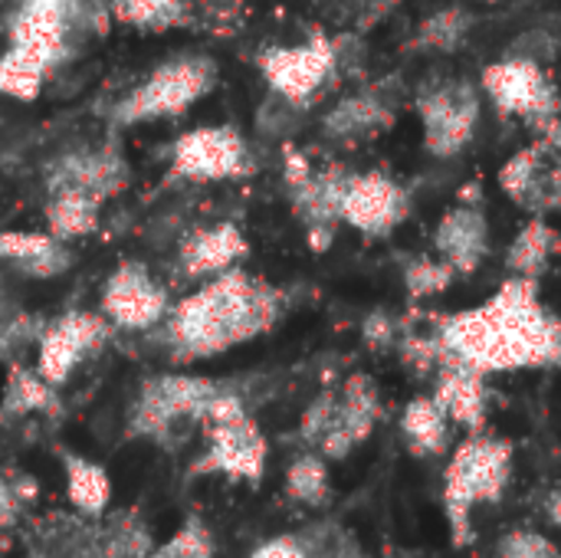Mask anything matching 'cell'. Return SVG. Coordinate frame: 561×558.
Segmentation results:
<instances>
[{
    "mask_svg": "<svg viewBox=\"0 0 561 558\" xmlns=\"http://www.w3.org/2000/svg\"><path fill=\"white\" fill-rule=\"evenodd\" d=\"M108 339V322L95 312H66L59 316L39 339V362L36 372L56 388L62 385L72 368L102 342Z\"/></svg>",
    "mask_w": 561,
    "mask_h": 558,
    "instance_id": "14",
    "label": "cell"
},
{
    "mask_svg": "<svg viewBox=\"0 0 561 558\" xmlns=\"http://www.w3.org/2000/svg\"><path fill=\"white\" fill-rule=\"evenodd\" d=\"M411 214V194L381 171L348 174L342 194V220L368 237L391 234Z\"/></svg>",
    "mask_w": 561,
    "mask_h": 558,
    "instance_id": "13",
    "label": "cell"
},
{
    "mask_svg": "<svg viewBox=\"0 0 561 558\" xmlns=\"http://www.w3.org/2000/svg\"><path fill=\"white\" fill-rule=\"evenodd\" d=\"M260 69L266 76V82L293 105L309 102L322 86H329V79L339 69V49L325 33H312L306 43L299 46H279V49H266L260 56Z\"/></svg>",
    "mask_w": 561,
    "mask_h": 558,
    "instance_id": "9",
    "label": "cell"
},
{
    "mask_svg": "<svg viewBox=\"0 0 561 558\" xmlns=\"http://www.w3.org/2000/svg\"><path fill=\"white\" fill-rule=\"evenodd\" d=\"M457 270L444 260H434V257H414L408 260L404 266V283H408V293L424 299V296H437L444 293L450 283H454Z\"/></svg>",
    "mask_w": 561,
    "mask_h": 558,
    "instance_id": "36",
    "label": "cell"
},
{
    "mask_svg": "<svg viewBox=\"0 0 561 558\" xmlns=\"http://www.w3.org/2000/svg\"><path fill=\"white\" fill-rule=\"evenodd\" d=\"M513 480V444L490 434H470L444 467V513L450 543L467 549L477 536L473 510L500 503Z\"/></svg>",
    "mask_w": 561,
    "mask_h": 558,
    "instance_id": "3",
    "label": "cell"
},
{
    "mask_svg": "<svg viewBox=\"0 0 561 558\" xmlns=\"http://www.w3.org/2000/svg\"><path fill=\"white\" fill-rule=\"evenodd\" d=\"M417 112L427 151L437 158H454L470 145L477 132L480 92L467 79H437L421 89Z\"/></svg>",
    "mask_w": 561,
    "mask_h": 558,
    "instance_id": "8",
    "label": "cell"
},
{
    "mask_svg": "<svg viewBox=\"0 0 561 558\" xmlns=\"http://www.w3.org/2000/svg\"><path fill=\"white\" fill-rule=\"evenodd\" d=\"M0 260L20 263L30 276H56L66 270L69 253L62 250V240L53 234H0Z\"/></svg>",
    "mask_w": 561,
    "mask_h": 558,
    "instance_id": "24",
    "label": "cell"
},
{
    "mask_svg": "<svg viewBox=\"0 0 561 558\" xmlns=\"http://www.w3.org/2000/svg\"><path fill=\"white\" fill-rule=\"evenodd\" d=\"M542 135H546V138H549V141H552V145L561 151V115L552 122V125H549V128H546V132H542Z\"/></svg>",
    "mask_w": 561,
    "mask_h": 558,
    "instance_id": "43",
    "label": "cell"
},
{
    "mask_svg": "<svg viewBox=\"0 0 561 558\" xmlns=\"http://www.w3.org/2000/svg\"><path fill=\"white\" fill-rule=\"evenodd\" d=\"M299 536H302V543H306L312 558H365L358 539L339 523H319V526H312V529H306Z\"/></svg>",
    "mask_w": 561,
    "mask_h": 558,
    "instance_id": "35",
    "label": "cell"
},
{
    "mask_svg": "<svg viewBox=\"0 0 561 558\" xmlns=\"http://www.w3.org/2000/svg\"><path fill=\"white\" fill-rule=\"evenodd\" d=\"M56 408V395L53 385L30 368H10L7 375V388H3V401L0 411L3 418H23L33 411H53Z\"/></svg>",
    "mask_w": 561,
    "mask_h": 558,
    "instance_id": "29",
    "label": "cell"
},
{
    "mask_svg": "<svg viewBox=\"0 0 561 558\" xmlns=\"http://www.w3.org/2000/svg\"><path fill=\"white\" fill-rule=\"evenodd\" d=\"M227 385L197 378V375H158L148 378L138 391V401L128 418L131 437H154L161 441L178 421H204L210 401Z\"/></svg>",
    "mask_w": 561,
    "mask_h": 558,
    "instance_id": "6",
    "label": "cell"
},
{
    "mask_svg": "<svg viewBox=\"0 0 561 558\" xmlns=\"http://www.w3.org/2000/svg\"><path fill=\"white\" fill-rule=\"evenodd\" d=\"M431 322L447 349V362L470 365L483 375L556 365L561 322L539 303L536 280L516 276L486 306L434 316Z\"/></svg>",
    "mask_w": 561,
    "mask_h": 558,
    "instance_id": "1",
    "label": "cell"
},
{
    "mask_svg": "<svg viewBox=\"0 0 561 558\" xmlns=\"http://www.w3.org/2000/svg\"><path fill=\"white\" fill-rule=\"evenodd\" d=\"M158 553L164 558H214L217 543H214L210 526L194 513L181 523V529L164 546H158Z\"/></svg>",
    "mask_w": 561,
    "mask_h": 558,
    "instance_id": "34",
    "label": "cell"
},
{
    "mask_svg": "<svg viewBox=\"0 0 561 558\" xmlns=\"http://www.w3.org/2000/svg\"><path fill=\"white\" fill-rule=\"evenodd\" d=\"M62 470H66V497L69 503L89 516L99 520L108 510L112 500V480L105 474V467L79 457V454H62Z\"/></svg>",
    "mask_w": 561,
    "mask_h": 558,
    "instance_id": "25",
    "label": "cell"
},
{
    "mask_svg": "<svg viewBox=\"0 0 561 558\" xmlns=\"http://www.w3.org/2000/svg\"><path fill=\"white\" fill-rule=\"evenodd\" d=\"M10 46L33 53L53 69L69 53V23L59 13L20 3V10L10 20Z\"/></svg>",
    "mask_w": 561,
    "mask_h": 558,
    "instance_id": "20",
    "label": "cell"
},
{
    "mask_svg": "<svg viewBox=\"0 0 561 558\" xmlns=\"http://www.w3.org/2000/svg\"><path fill=\"white\" fill-rule=\"evenodd\" d=\"M26 497H33V490H23V483H13L3 470H0V529H10L20 513Z\"/></svg>",
    "mask_w": 561,
    "mask_h": 558,
    "instance_id": "38",
    "label": "cell"
},
{
    "mask_svg": "<svg viewBox=\"0 0 561 558\" xmlns=\"http://www.w3.org/2000/svg\"><path fill=\"white\" fill-rule=\"evenodd\" d=\"M434 375H437L434 398L447 411L450 424H460L470 434H480L486 428V418H490L486 375L470 368V365H460V362H447Z\"/></svg>",
    "mask_w": 561,
    "mask_h": 558,
    "instance_id": "19",
    "label": "cell"
},
{
    "mask_svg": "<svg viewBox=\"0 0 561 558\" xmlns=\"http://www.w3.org/2000/svg\"><path fill=\"white\" fill-rule=\"evenodd\" d=\"M250 171V148L230 125H207L181 135L171 151V174L187 181H224Z\"/></svg>",
    "mask_w": 561,
    "mask_h": 558,
    "instance_id": "10",
    "label": "cell"
},
{
    "mask_svg": "<svg viewBox=\"0 0 561 558\" xmlns=\"http://www.w3.org/2000/svg\"><path fill=\"white\" fill-rule=\"evenodd\" d=\"M434 247L444 263H450L457 273H473L490 253V224L480 207L457 204L450 207L437 230H434Z\"/></svg>",
    "mask_w": 561,
    "mask_h": 558,
    "instance_id": "18",
    "label": "cell"
},
{
    "mask_svg": "<svg viewBox=\"0 0 561 558\" xmlns=\"http://www.w3.org/2000/svg\"><path fill=\"white\" fill-rule=\"evenodd\" d=\"M556 368H561V335H559V349H556Z\"/></svg>",
    "mask_w": 561,
    "mask_h": 558,
    "instance_id": "44",
    "label": "cell"
},
{
    "mask_svg": "<svg viewBox=\"0 0 561 558\" xmlns=\"http://www.w3.org/2000/svg\"><path fill=\"white\" fill-rule=\"evenodd\" d=\"M112 10L122 23L141 30H168L184 23L187 0H112Z\"/></svg>",
    "mask_w": 561,
    "mask_h": 558,
    "instance_id": "33",
    "label": "cell"
},
{
    "mask_svg": "<svg viewBox=\"0 0 561 558\" xmlns=\"http://www.w3.org/2000/svg\"><path fill=\"white\" fill-rule=\"evenodd\" d=\"M473 26L470 10L463 7H444L434 16H427L417 30V46L421 49H437V53H454Z\"/></svg>",
    "mask_w": 561,
    "mask_h": 558,
    "instance_id": "32",
    "label": "cell"
},
{
    "mask_svg": "<svg viewBox=\"0 0 561 558\" xmlns=\"http://www.w3.org/2000/svg\"><path fill=\"white\" fill-rule=\"evenodd\" d=\"M345 184H348V174L342 168H325V171H312L302 184L289 187L296 214L306 220V230L316 250H325L332 243L335 224L342 220Z\"/></svg>",
    "mask_w": 561,
    "mask_h": 558,
    "instance_id": "17",
    "label": "cell"
},
{
    "mask_svg": "<svg viewBox=\"0 0 561 558\" xmlns=\"http://www.w3.org/2000/svg\"><path fill=\"white\" fill-rule=\"evenodd\" d=\"M46 72H49V66L43 59H36L33 53H26L20 46H10L0 56V92L10 95V99L30 102V99L39 95Z\"/></svg>",
    "mask_w": 561,
    "mask_h": 558,
    "instance_id": "31",
    "label": "cell"
},
{
    "mask_svg": "<svg viewBox=\"0 0 561 558\" xmlns=\"http://www.w3.org/2000/svg\"><path fill=\"white\" fill-rule=\"evenodd\" d=\"M148 558H164V556H161V553H158V549H154V553H151V556H148Z\"/></svg>",
    "mask_w": 561,
    "mask_h": 558,
    "instance_id": "45",
    "label": "cell"
},
{
    "mask_svg": "<svg viewBox=\"0 0 561 558\" xmlns=\"http://www.w3.org/2000/svg\"><path fill=\"white\" fill-rule=\"evenodd\" d=\"M542 510H546V520H549V523H552L556 529H561V487H559V490H552V493L546 497Z\"/></svg>",
    "mask_w": 561,
    "mask_h": 558,
    "instance_id": "42",
    "label": "cell"
},
{
    "mask_svg": "<svg viewBox=\"0 0 561 558\" xmlns=\"http://www.w3.org/2000/svg\"><path fill=\"white\" fill-rule=\"evenodd\" d=\"M154 553V539L145 520L131 510L115 513L102 529V558H148Z\"/></svg>",
    "mask_w": 561,
    "mask_h": 558,
    "instance_id": "30",
    "label": "cell"
},
{
    "mask_svg": "<svg viewBox=\"0 0 561 558\" xmlns=\"http://www.w3.org/2000/svg\"><path fill=\"white\" fill-rule=\"evenodd\" d=\"M283 316V293L243 270H224L181 299L168 319V342L178 362L210 358L270 332Z\"/></svg>",
    "mask_w": 561,
    "mask_h": 558,
    "instance_id": "2",
    "label": "cell"
},
{
    "mask_svg": "<svg viewBox=\"0 0 561 558\" xmlns=\"http://www.w3.org/2000/svg\"><path fill=\"white\" fill-rule=\"evenodd\" d=\"M500 558H561L559 546L533 529H513L500 539Z\"/></svg>",
    "mask_w": 561,
    "mask_h": 558,
    "instance_id": "37",
    "label": "cell"
},
{
    "mask_svg": "<svg viewBox=\"0 0 561 558\" xmlns=\"http://www.w3.org/2000/svg\"><path fill=\"white\" fill-rule=\"evenodd\" d=\"M247 253V240L233 224H217L197 230L181 247V263L187 276H217L230 270Z\"/></svg>",
    "mask_w": 561,
    "mask_h": 558,
    "instance_id": "21",
    "label": "cell"
},
{
    "mask_svg": "<svg viewBox=\"0 0 561 558\" xmlns=\"http://www.w3.org/2000/svg\"><path fill=\"white\" fill-rule=\"evenodd\" d=\"M286 497L306 510H325L332 503V477L322 454L306 451L286 470Z\"/></svg>",
    "mask_w": 561,
    "mask_h": 558,
    "instance_id": "26",
    "label": "cell"
},
{
    "mask_svg": "<svg viewBox=\"0 0 561 558\" xmlns=\"http://www.w3.org/2000/svg\"><path fill=\"white\" fill-rule=\"evenodd\" d=\"M362 335L371 349H394L398 345V335H401V326L398 319H391L388 312H371L362 326Z\"/></svg>",
    "mask_w": 561,
    "mask_h": 558,
    "instance_id": "39",
    "label": "cell"
},
{
    "mask_svg": "<svg viewBox=\"0 0 561 558\" xmlns=\"http://www.w3.org/2000/svg\"><path fill=\"white\" fill-rule=\"evenodd\" d=\"M500 187L533 217L561 210V151L549 138L526 145L500 168Z\"/></svg>",
    "mask_w": 561,
    "mask_h": 558,
    "instance_id": "11",
    "label": "cell"
},
{
    "mask_svg": "<svg viewBox=\"0 0 561 558\" xmlns=\"http://www.w3.org/2000/svg\"><path fill=\"white\" fill-rule=\"evenodd\" d=\"M559 234L542 220V217H533L519 237L513 240L510 253H506V266L516 273V276H526V280H536L546 263L552 260V253L559 250Z\"/></svg>",
    "mask_w": 561,
    "mask_h": 558,
    "instance_id": "27",
    "label": "cell"
},
{
    "mask_svg": "<svg viewBox=\"0 0 561 558\" xmlns=\"http://www.w3.org/2000/svg\"><path fill=\"white\" fill-rule=\"evenodd\" d=\"M378 421H381V395L375 378L362 372L348 375L342 391H335V414L316 454H322L325 460H345L355 447H362L371 437Z\"/></svg>",
    "mask_w": 561,
    "mask_h": 558,
    "instance_id": "12",
    "label": "cell"
},
{
    "mask_svg": "<svg viewBox=\"0 0 561 558\" xmlns=\"http://www.w3.org/2000/svg\"><path fill=\"white\" fill-rule=\"evenodd\" d=\"M250 558H312L309 556V549H306V543H302V536H273V539H266V543H260Z\"/></svg>",
    "mask_w": 561,
    "mask_h": 558,
    "instance_id": "40",
    "label": "cell"
},
{
    "mask_svg": "<svg viewBox=\"0 0 561 558\" xmlns=\"http://www.w3.org/2000/svg\"><path fill=\"white\" fill-rule=\"evenodd\" d=\"M128 181V168L115 148H85L56 158L49 171V191H76L92 201H105L122 191Z\"/></svg>",
    "mask_w": 561,
    "mask_h": 558,
    "instance_id": "16",
    "label": "cell"
},
{
    "mask_svg": "<svg viewBox=\"0 0 561 558\" xmlns=\"http://www.w3.org/2000/svg\"><path fill=\"white\" fill-rule=\"evenodd\" d=\"M217 69L204 56H181L164 66H158L138 89H131L115 109L112 122L118 125H138L148 118H168L191 109L197 99H204L214 89Z\"/></svg>",
    "mask_w": 561,
    "mask_h": 558,
    "instance_id": "5",
    "label": "cell"
},
{
    "mask_svg": "<svg viewBox=\"0 0 561 558\" xmlns=\"http://www.w3.org/2000/svg\"><path fill=\"white\" fill-rule=\"evenodd\" d=\"M401 434L414 457H440L450 444V418L437 398H414L401 414Z\"/></svg>",
    "mask_w": 561,
    "mask_h": 558,
    "instance_id": "22",
    "label": "cell"
},
{
    "mask_svg": "<svg viewBox=\"0 0 561 558\" xmlns=\"http://www.w3.org/2000/svg\"><path fill=\"white\" fill-rule=\"evenodd\" d=\"M20 3H30V7H39V10H49V13H59L69 26L85 20V13H92L99 3L92 0H20Z\"/></svg>",
    "mask_w": 561,
    "mask_h": 558,
    "instance_id": "41",
    "label": "cell"
},
{
    "mask_svg": "<svg viewBox=\"0 0 561 558\" xmlns=\"http://www.w3.org/2000/svg\"><path fill=\"white\" fill-rule=\"evenodd\" d=\"M102 309L112 322L125 329H148L164 319L168 293L141 263H122L102 289Z\"/></svg>",
    "mask_w": 561,
    "mask_h": 558,
    "instance_id": "15",
    "label": "cell"
},
{
    "mask_svg": "<svg viewBox=\"0 0 561 558\" xmlns=\"http://www.w3.org/2000/svg\"><path fill=\"white\" fill-rule=\"evenodd\" d=\"M391 122H394V109L385 99L371 92H358V95L342 99L335 109H329L322 128L329 138H365V135L388 128Z\"/></svg>",
    "mask_w": 561,
    "mask_h": 558,
    "instance_id": "23",
    "label": "cell"
},
{
    "mask_svg": "<svg viewBox=\"0 0 561 558\" xmlns=\"http://www.w3.org/2000/svg\"><path fill=\"white\" fill-rule=\"evenodd\" d=\"M204 431H207V451L197 457L194 474H224L230 480H247L260 483L266 470V454L270 444L256 421L250 418L243 398L230 388H224L207 414H204Z\"/></svg>",
    "mask_w": 561,
    "mask_h": 558,
    "instance_id": "4",
    "label": "cell"
},
{
    "mask_svg": "<svg viewBox=\"0 0 561 558\" xmlns=\"http://www.w3.org/2000/svg\"><path fill=\"white\" fill-rule=\"evenodd\" d=\"M483 89L503 115L526 118L539 132H546L561 115L559 89L539 66V59L510 53L506 59L483 69Z\"/></svg>",
    "mask_w": 561,
    "mask_h": 558,
    "instance_id": "7",
    "label": "cell"
},
{
    "mask_svg": "<svg viewBox=\"0 0 561 558\" xmlns=\"http://www.w3.org/2000/svg\"><path fill=\"white\" fill-rule=\"evenodd\" d=\"M46 220L56 240L85 237L99 227V201L76 194V191H56L46 207Z\"/></svg>",
    "mask_w": 561,
    "mask_h": 558,
    "instance_id": "28",
    "label": "cell"
}]
</instances>
